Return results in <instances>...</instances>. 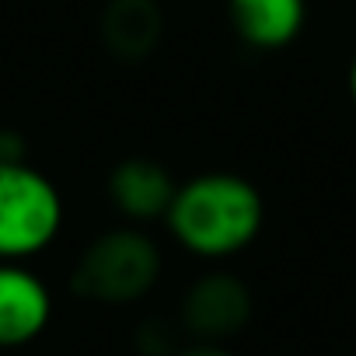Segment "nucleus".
<instances>
[{
    "label": "nucleus",
    "instance_id": "f257e3e1",
    "mask_svg": "<svg viewBox=\"0 0 356 356\" xmlns=\"http://www.w3.org/2000/svg\"><path fill=\"white\" fill-rule=\"evenodd\" d=\"M164 224L178 248L203 262H224L262 234L266 203L248 178L234 171H203L175 189Z\"/></svg>",
    "mask_w": 356,
    "mask_h": 356
},
{
    "label": "nucleus",
    "instance_id": "f03ea898",
    "mask_svg": "<svg viewBox=\"0 0 356 356\" xmlns=\"http://www.w3.org/2000/svg\"><path fill=\"white\" fill-rule=\"evenodd\" d=\"M161 269H164L161 248L147 231L112 227L88 241V248L81 252L74 266L70 286L74 293L95 304L126 307V304L143 300L157 286Z\"/></svg>",
    "mask_w": 356,
    "mask_h": 356
},
{
    "label": "nucleus",
    "instance_id": "7ed1b4c3",
    "mask_svg": "<svg viewBox=\"0 0 356 356\" xmlns=\"http://www.w3.org/2000/svg\"><path fill=\"white\" fill-rule=\"evenodd\" d=\"M63 231V196L22 157L0 161V262H29Z\"/></svg>",
    "mask_w": 356,
    "mask_h": 356
},
{
    "label": "nucleus",
    "instance_id": "20e7f679",
    "mask_svg": "<svg viewBox=\"0 0 356 356\" xmlns=\"http://www.w3.org/2000/svg\"><path fill=\"white\" fill-rule=\"evenodd\" d=\"M252 290L241 276L213 269L193 280L178 304V321L196 342H224L252 321Z\"/></svg>",
    "mask_w": 356,
    "mask_h": 356
},
{
    "label": "nucleus",
    "instance_id": "39448f33",
    "mask_svg": "<svg viewBox=\"0 0 356 356\" xmlns=\"http://www.w3.org/2000/svg\"><path fill=\"white\" fill-rule=\"evenodd\" d=\"M53 318V293L25 262H0V349L35 342Z\"/></svg>",
    "mask_w": 356,
    "mask_h": 356
},
{
    "label": "nucleus",
    "instance_id": "423d86ee",
    "mask_svg": "<svg viewBox=\"0 0 356 356\" xmlns=\"http://www.w3.org/2000/svg\"><path fill=\"white\" fill-rule=\"evenodd\" d=\"M102 49L119 63H143L164 39V11L157 0H105L98 15Z\"/></svg>",
    "mask_w": 356,
    "mask_h": 356
},
{
    "label": "nucleus",
    "instance_id": "0eeeda50",
    "mask_svg": "<svg viewBox=\"0 0 356 356\" xmlns=\"http://www.w3.org/2000/svg\"><path fill=\"white\" fill-rule=\"evenodd\" d=\"M175 189L178 182L171 178V171L154 157H126L108 175V200L133 224L164 220Z\"/></svg>",
    "mask_w": 356,
    "mask_h": 356
},
{
    "label": "nucleus",
    "instance_id": "6e6552de",
    "mask_svg": "<svg viewBox=\"0 0 356 356\" xmlns=\"http://www.w3.org/2000/svg\"><path fill=\"white\" fill-rule=\"evenodd\" d=\"M227 18L245 46L269 53L300 35L307 22V0H227Z\"/></svg>",
    "mask_w": 356,
    "mask_h": 356
},
{
    "label": "nucleus",
    "instance_id": "1a4fd4ad",
    "mask_svg": "<svg viewBox=\"0 0 356 356\" xmlns=\"http://www.w3.org/2000/svg\"><path fill=\"white\" fill-rule=\"evenodd\" d=\"M171 356H234V353L224 349V342H193V346L175 349Z\"/></svg>",
    "mask_w": 356,
    "mask_h": 356
},
{
    "label": "nucleus",
    "instance_id": "9d476101",
    "mask_svg": "<svg viewBox=\"0 0 356 356\" xmlns=\"http://www.w3.org/2000/svg\"><path fill=\"white\" fill-rule=\"evenodd\" d=\"M4 157H18V154H11V136L0 129V161H4Z\"/></svg>",
    "mask_w": 356,
    "mask_h": 356
},
{
    "label": "nucleus",
    "instance_id": "9b49d317",
    "mask_svg": "<svg viewBox=\"0 0 356 356\" xmlns=\"http://www.w3.org/2000/svg\"><path fill=\"white\" fill-rule=\"evenodd\" d=\"M349 98H353V105H356V56H353V63H349Z\"/></svg>",
    "mask_w": 356,
    "mask_h": 356
}]
</instances>
